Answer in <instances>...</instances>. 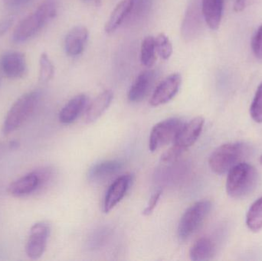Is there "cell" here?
I'll list each match as a JSON object with an SVG mask.
<instances>
[{"label": "cell", "mask_w": 262, "mask_h": 261, "mask_svg": "<svg viewBox=\"0 0 262 261\" xmlns=\"http://www.w3.org/2000/svg\"><path fill=\"white\" fill-rule=\"evenodd\" d=\"M88 98L85 94H79L71 99L59 113V121L63 124L75 122L87 105Z\"/></svg>", "instance_id": "obj_18"}, {"label": "cell", "mask_w": 262, "mask_h": 261, "mask_svg": "<svg viewBox=\"0 0 262 261\" xmlns=\"http://www.w3.org/2000/svg\"><path fill=\"white\" fill-rule=\"evenodd\" d=\"M18 147H19V142L16 139H13L8 144L9 150H15Z\"/></svg>", "instance_id": "obj_32"}, {"label": "cell", "mask_w": 262, "mask_h": 261, "mask_svg": "<svg viewBox=\"0 0 262 261\" xmlns=\"http://www.w3.org/2000/svg\"><path fill=\"white\" fill-rule=\"evenodd\" d=\"M211 208L212 203L208 200L200 201L189 207L179 224L178 234L180 239L186 240L195 234L206 220Z\"/></svg>", "instance_id": "obj_5"}, {"label": "cell", "mask_w": 262, "mask_h": 261, "mask_svg": "<svg viewBox=\"0 0 262 261\" xmlns=\"http://www.w3.org/2000/svg\"><path fill=\"white\" fill-rule=\"evenodd\" d=\"M123 163L118 160H107L94 165L89 172L92 182H102L121 171Z\"/></svg>", "instance_id": "obj_20"}, {"label": "cell", "mask_w": 262, "mask_h": 261, "mask_svg": "<svg viewBox=\"0 0 262 261\" xmlns=\"http://www.w3.org/2000/svg\"><path fill=\"white\" fill-rule=\"evenodd\" d=\"M3 3L9 7H18V0H3Z\"/></svg>", "instance_id": "obj_33"}, {"label": "cell", "mask_w": 262, "mask_h": 261, "mask_svg": "<svg viewBox=\"0 0 262 261\" xmlns=\"http://www.w3.org/2000/svg\"><path fill=\"white\" fill-rule=\"evenodd\" d=\"M258 182L256 169L250 164L241 162L228 172L226 192L232 199H243L255 189Z\"/></svg>", "instance_id": "obj_2"}, {"label": "cell", "mask_w": 262, "mask_h": 261, "mask_svg": "<svg viewBox=\"0 0 262 261\" xmlns=\"http://www.w3.org/2000/svg\"><path fill=\"white\" fill-rule=\"evenodd\" d=\"M41 98L38 90H32L21 95L11 107L5 117L2 132L9 135L19 128L33 113Z\"/></svg>", "instance_id": "obj_4"}, {"label": "cell", "mask_w": 262, "mask_h": 261, "mask_svg": "<svg viewBox=\"0 0 262 261\" xmlns=\"http://www.w3.org/2000/svg\"><path fill=\"white\" fill-rule=\"evenodd\" d=\"M201 0H191L188 5L182 24V36L186 41H191L198 35L201 29Z\"/></svg>", "instance_id": "obj_10"}, {"label": "cell", "mask_w": 262, "mask_h": 261, "mask_svg": "<svg viewBox=\"0 0 262 261\" xmlns=\"http://www.w3.org/2000/svg\"><path fill=\"white\" fill-rule=\"evenodd\" d=\"M154 70H147L141 72L134 81L128 92V99L130 102H140L147 95L154 82Z\"/></svg>", "instance_id": "obj_16"}, {"label": "cell", "mask_w": 262, "mask_h": 261, "mask_svg": "<svg viewBox=\"0 0 262 261\" xmlns=\"http://www.w3.org/2000/svg\"><path fill=\"white\" fill-rule=\"evenodd\" d=\"M0 67L3 73L12 79L23 78L27 73V61L24 54L21 52H9L3 55Z\"/></svg>", "instance_id": "obj_12"}, {"label": "cell", "mask_w": 262, "mask_h": 261, "mask_svg": "<svg viewBox=\"0 0 262 261\" xmlns=\"http://www.w3.org/2000/svg\"><path fill=\"white\" fill-rule=\"evenodd\" d=\"M204 123L203 117L197 116L187 124H183L174 140V145L183 151L192 147L200 137Z\"/></svg>", "instance_id": "obj_11"}, {"label": "cell", "mask_w": 262, "mask_h": 261, "mask_svg": "<svg viewBox=\"0 0 262 261\" xmlns=\"http://www.w3.org/2000/svg\"><path fill=\"white\" fill-rule=\"evenodd\" d=\"M135 0H121L115 8L104 26L106 33L115 32L121 25L128 21Z\"/></svg>", "instance_id": "obj_15"}, {"label": "cell", "mask_w": 262, "mask_h": 261, "mask_svg": "<svg viewBox=\"0 0 262 261\" xmlns=\"http://www.w3.org/2000/svg\"><path fill=\"white\" fill-rule=\"evenodd\" d=\"M246 0H236L234 3V10L236 12H240L244 10L246 8Z\"/></svg>", "instance_id": "obj_31"}, {"label": "cell", "mask_w": 262, "mask_h": 261, "mask_svg": "<svg viewBox=\"0 0 262 261\" xmlns=\"http://www.w3.org/2000/svg\"><path fill=\"white\" fill-rule=\"evenodd\" d=\"M56 2L45 0L30 15L21 20L15 27L12 34V40L15 43L25 42L35 36L57 15Z\"/></svg>", "instance_id": "obj_1"}, {"label": "cell", "mask_w": 262, "mask_h": 261, "mask_svg": "<svg viewBox=\"0 0 262 261\" xmlns=\"http://www.w3.org/2000/svg\"><path fill=\"white\" fill-rule=\"evenodd\" d=\"M157 51H156L155 38L147 36L142 41L140 48V61L144 67H152L157 59Z\"/></svg>", "instance_id": "obj_23"}, {"label": "cell", "mask_w": 262, "mask_h": 261, "mask_svg": "<svg viewBox=\"0 0 262 261\" xmlns=\"http://www.w3.org/2000/svg\"><path fill=\"white\" fill-rule=\"evenodd\" d=\"M182 77L180 74L174 73L166 77L156 87L149 100L152 107H158L169 102L178 93L181 86Z\"/></svg>", "instance_id": "obj_9"}, {"label": "cell", "mask_w": 262, "mask_h": 261, "mask_svg": "<svg viewBox=\"0 0 262 261\" xmlns=\"http://www.w3.org/2000/svg\"><path fill=\"white\" fill-rule=\"evenodd\" d=\"M157 53L163 60H168L172 54V43L164 33H160L155 38Z\"/></svg>", "instance_id": "obj_25"}, {"label": "cell", "mask_w": 262, "mask_h": 261, "mask_svg": "<svg viewBox=\"0 0 262 261\" xmlns=\"http://www.w3.org/2000/svg\"><path fill=\"white\" fill-rule=\"evenodd\" d=\"M161 195V190H158V191L156 192V193L151 196L149 204H148L147 206H146V208H145L144 211H143V216H149L154 212V209H155L159 201H160Z\"/></svg>", "instance_id": "obj_29"}, {"label": "cell", "mask_w": 262, "mask_h": 261, "mask_svg": "<svg viewBox=\"0 0 262 261\" xmlns=\"http://www.w3.org/2000/svg\"><path fill=\"white\" fill-rule=\"evenodd\" d=\"M252 49L255 56L258 59L262 60V25L252 38Z\"/></svg>", "instance_id": "obj_27"}, {"label": "cell", "mask_w": 262, "mask_h": 261, "mask_svg": "<svg viewBox=\"0 0 262 261\" xmlns=\"http://www.w3.org/2000/svg\"><path fill=\"white\" fill-rule=\"evenodd\" d=\"M259 161H260V163L262 165V155L261 156H260V159H259Z\"/></svg>", "instance_id": "obj_36"}, {"label": "cell", "mask_w": 262, "mask_h": 261, "mask_svg": "<svg viewBox=\"0 0 262 261\" xmlns=\"http://www.w3.org/2000/svg\"><path fill=\"white\" fill-rule=\"evenodd\" d=\"M246 225L253 232L262 229V197L257 199L249 208L246 215Z\"/></svg>", "instance_id": "obj_22"}, {"label": "cell", "mask_w": 262, "mask_h": 261, "mask_svg": "<svg viewBox=\"0 0 262 261\" xmlns=\"http://www.w3.org/2000/svg\"><path fill=\"white\" fill-rule=\"evenodd\" d=\"M32 1V0H18V6H25Z\"/></svg>", "instance_id": "obj_35"}, {"label": "cell", "mask_w": 262, "mask_h": 261, "mask_svg": "<svg viewBox=\"0 0 262 261\" xmlns=\"http://www.w3.org/2000/svg\"><path fill=\"white\" fill-rule=\"evenodd\" d=\"M0 85H1V78H0Z\"/></svg>", "instance_id": "obj_37"}, {"label": "cell", "mask_w": 262, "mask_h": 261, "mask_svg": "<svg viewBox=\"0 0 262 261\" xmlns=\"http://www.w3.org/2000/svg\"><path fill=\"white\" fill-rule=\"evenodd\" d=\"M50 233L48 222H39L32 225L26 245V253L29 258L37 260L44 254Z\"/></svg>", "instance_id": "obj_8"}, {"label": "cell", "mask_w": 262, "mask_h": 261, "mask_svg": "<svg viewBox=\"0 0 262 261\" xmlns=\"http://www.w3.org/2000/svg\"><path fill=\"white\" fill-rule=\"evenodd\" d=\"M15 21V15H9L0 21V38L5 34L7 33L8 31L12 27Z\"/></svg>", "instance_id": "obj_30"}, {"label": "cell", "mask_w": 262, "mask_h": 261, "mask_svg": "<svg viewBox=\"0 0 262 261\" xmlns=\"http://www.w3.org/2000/svg\"><path fill=\"white\" fill-rule=\"evenodd\" d=\"M225 0H201L202 12L207 26L217 30L221 23Z\"/></svg>", "instance_id": "obj_17"}, {"label": "cell", "mask_w": 262, "mask_h": 261, "mask_svg": "<svg viewBox=\"0 0 262 261\" xmlns=\"http://www.w3.org/2000/svg\"><path fill=\"white\" fill-rule=\"evenodd\" d=\"M89 35V30L85 26H75L71 29L64 40V49L67 55L70 57L81 55L87 45Z\"/></svg>", "instance_id": "obj_14"}, {"label": "cell", "mask_w": 262, "mask_h": 261, "mask_svg": "<svg viewBox=\"0 0 262 261\" xmlns=\"http://www.w3.org/2000/svg\"><path fill=\"white\" fill-rule=\"evenodd\" d=\"M6 149L9 150V147H8V144H3V143H0V156L6 151Z\"/></svg>", "instance_id": "obj_34"}, {"label": "cell", "mask_w": 262, "mask_h": 261, "mask_svg": "<svg viewBox=\"0 0 262 261\" xmlns=\"http://www.w3.org/2000/svg\"><path fill=\"white\" fill-rule=\"evenodd\" d=\"M183 125L181 120L175 117L169 118L156 124L149 136V150L154 153L171 142H174Z\"/></svg>", "instance_id": "obj_7"}, {"label": "cell", "mask_w": 262, "mask_h": 261, "mask_svg": "<svg viewBox=\"0 0 262 261\" xmlns=\"http://www.w3.org/2000/svg\"><path fill=\"white\" fill-rule=\"evenodd\" d=\"M55 75V66L51 61L49 55L43 52L39 58V81L41 83L49 82Z\"/></svg>", "instance_id": "obj_24"}, {"label": "cell", "mask_w": 262, "mask_h": 261, "mask_svg": "<svg viewBox=\"0 0 262 261\" xmlns=\"http://www.w3.org/2000/svg\"><path fill=\"white\" fill-rule=\"evenodd\" d=\"M183 152V150H180V148H178V147L174 145L173 147H171L169 150H167V151L161 156V160L163 161V162H173L176 159H178L179 156H181Z\"/></svg>", "instance_id": "obj_28"}, {"label": "cell", "mask_w": 262, "mask_h": 261, "mask_svg": "<svg viewBox=\"0 0 262 261\" xmlns=\"http://www.w3.org/2000/svg\"><path fill=\"white\" fill-rule=\"evenodd\" d=\"M250 115L254 121L262 123V82L257 88L250 107Z\"/></svg>", "instance_id": "obj_26"}, {"label": "cell", "mask_w": 262, "mask_h": 261, "mask_svg": "<svg viewBox=\"0 0 262 261\" xmlns=\"http://www.w3.org/2000/svg\"><path fill=\"white\" fill-rule=\"evenodd\" d=\"M114 93L112 90H106L100 93L88 107L85 113V122L88 124L96 121L104 112L113 101Z\"/></svg>", "instance_id": "obj_19"}, {"label": "cell", "mask_w": 262, "mask_h": 261, "mask_svg": "<svg viewBox=\"0 0 262 261\" xmlns=\"http://www.w3.org/2000/svg\"><path fill=\"white\" fill-rule=\"evenodd\" d=\"M132 183V176L124 175L118 178L107 190L104 202V211L110 212L124 199Z\"/></svg>", "instance_id": "obj_13"}, {"label": "cell", "mask_w": 262, "mask_h": 261, "mask_svg": "<svg viewBox=\"0 0 262 261\" xmlns=\"http://www.w3.org/2000/svg\"><path fill=\"white\" fill-rule=\"evenodd\" d=\"M250 148L243 143H229L214 150L209 159L212 172L219 175L228 173L231 169L243 162L249 156Z\"/></svg>", "instance_id": "obj_3"}, {"label": "cell", "mask_w": 262, "mask_h": 261, "mask_svg": "<svg viewBox=\"0 0 262 261\" xmlns=\"http://www.w3.org/2000/svg\"><path fill=\"white\" fill-rule=\"evenodd\" d=\"M50 176L51 172L48 169L31 172L12 182L8 187V193L16 198L29 196L46 183Z\"/></svg>", "instance_id": "obj_6"}, {"label": "cell", "mask_w": 262, "mask_h": 261, "mask_svg": "<svg viewBox=\"0 0 262 261\" xmlns=\"http://www.w3.org/2000/svg\"><path fill=\"white\" fill-rule=\"evenodd\" d=\"M215 254V245L209 238L198 239L191 247L189 257L193 261L210 260Z\"/></svg>", "instance_id": "obj_21"}]
</instances>
